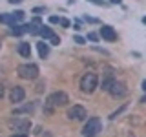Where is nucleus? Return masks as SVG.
<instances>
[{"instance_id":"nucleus-1","label":"nucleus","mask_w":146,"mask_h":137,"mask_svg":"<svg viewBox=\"0 0 146 137\" xmlns=\"http://www.w3.org/2000/svg\"><path fill=\"white\" fill-rule=\"evenodd\" d=\"M97 86H99V77H97V73H93V71H88V73H84L82 75V79H80V90L84 91V93H93L95 90H97Z\"/></svg>"},{"instance_id":"nucleus-2","label":"nucleus","mask_w":146,"mask_h":137,"mask_svg":"<svg viewBox=\"0 0 146 137\" xmlns=\"http://www.w3.org/2000/svg\"><path fill=\"white\" fill-rule=\"evenodd\" d=\"M18 75L26 80H35L38 77V66L33 62H27V64H20L18 66Z\"/></svg>"},{"instance_id":"nucleus-3","label":"nucleus","mask_w":146,"mask_h":137,"mask_svg":"<svg viewBox=\"0 0 146 137\" xmlns=\"http://www.w3.org/2000/svg\"><path fill=\"white\" fill-rule=\"evenodd\" d=\"M100 128H102L100 119L99 117H91V119H88V122L84 124V128H82V137H97Z\"/></svg>"},{"instance_id":"nucleus-4","label":"nucleus","mask_w":146,"mask_h":137,"mask_svg":"<svg viewBox=\"0 0 146 137\" xmlns=\"http://www.w3.org/2000/svg\"><path fill=\"white\" fill-rule=\"evenodd\" d=\"M70 102V97H68V93H64V91H55L48 97V104H51L53 108H58V106H66V104Z\"/></svg>"},{"instance_id":"nucleus-5","label":"nucleus","mask_w":146,"mask_h":137,"mask_svg":"<svg viewBox=\"0 0 146 137\" xmlns=\"http://www.w3.org/2000/svg\"><path fill=\"white\" fill-rule=\"evenodd\" d=\"M9 126H11L17 134H27L29 128H31V122H29V119H20L18 117V119H11V121H9Z\"/></svg>"},{"instance_id":"nucleus-6","label":"nucleus","mask_w":146,"mask_h":137,"mask_svg":"<svg viewBox=\"0 0 146 137\" xmlns=\"http://www.w3.org/2000/svg\"><path fill=\"white\" fill-rule=\"evenodd\" d=\"M86 117H88V112L80 104H75V106L68 110V119H71V121H84Z\"/></svg>"},{"instance_id":"nucleus-7","label":"nucleus","mask_w":146,"mask_h":137,"mask_svg":"<svg viewBox=\"0 0 146 137\" xmlns=\"http://www.w3.org/2000/svg\"><path fill=\"white\" fill-rule=\"evenodd\" d=\"M110 93L113 95L115 99H121V97H124V95L128 93V90H126V86L122 84V82H117V80H113V84L110 86Z\"/></svg>"},{"instance_id":"nucleus-8","label":"nucleus","mask_w":146,"mask_h":137,"mask_svg":"<svg viewBox=\"0 0 146 137\" xmlns=\"http://www.w3.org/2000/svg\"><path fill=\"white\" fill-rule=\"evenodd\" d=\"M24 97H26V91H24L22 86H15V88H11V93H9L11 102L18 104V102H22V100H24Z\"/></svg>"},{"instance_id":"nucleus-9","label":"nucleus","mask_w":146,"mask_h":137,"mask_svg":"<svg viewBox=\"0 0 146 137\" xmlns=\"http://www.w3.org/2000/svg\"><path fill=\"white\" fill-rule=\"evenodd\" d=\"M100 37H102L104 40H108V42H115L117 40V33H115V29H113L111 26H102L100 27Z\"/></svg>"},{"instance_id":"nucleus-10","label":"nucleus","mask_w":146,"mask_h":137,"mask_svg":"<svg viewBox=\"0 0 146 137\" xmlns=\"http://www.w3.org/2000/svg\"><path fill=\"white\" fill-rule=\"evenodd\" d=\"M18 53H20L22 57L29 59L31 57V46L27 44V42H20V44H18Z\"/></svg>"},{"instance_id":"nucleus-11","label":"nucleus","mask_w":146,"mask_h":137,"mask_svg":"<svg viewBox=\"0 0 146 137\" xmlns=\"http://www.w3.org/2000/svg\"><path fill=\"white\" fill-rule=\"evenodd\" d=\"M36 49H38V55L42 59H46L49 55V46L46 44V42H38V44H36Z\"/></svg>"},{"instance_id":"nucleus-12","label":"nucleus","mask_w":146,"mask_h":137,"mask_svg":"<svg viewBox=\"0 0 146 137\" xmlns=\"http://www.w3.org/2000/svg\"><path fill=\"white\" fill-rule=\"evenodd\" d=\"M24 33H27L26 26H18V24L11 26V35H15V37H20V35H24Z\"/></svg>"},{"instance_id":"nucleus-13","label":"nucleus","mask_w":146,"mask_h":137,"mask_svg":"<svg viewBox=\"0 0 146 137\" xmlns=\"http://www.w3.org/2000/svg\"><path fill=\"white\" fill-rule=\"evenodd\" d=\"M38 35L44 37V39H51L53 31H51V27H49V26H42V27H40V31H38Z\"/></svg>"},{"instance_id":"nucleus-14","label":"nucleus","mask_w":146,"mask_h":137,"mask_svg":"<svg viewBox=\"0 0 146 137\" xmlns=\"http://www.w3.org/2000/svg\"><path fill=\"white\" fill-rule=\"evenodd\" d=\"M35 110V104H26V106H20V108H15V113H29Z\"/></svg>"},{"instance_id":"nucleus-15","label":"nucleus","mask_w":146,"mask_h":137,"mask_svg":"<svg viewBox=\"0 0 146 137\" xmlns=\"http://www.w3.org/2000/svg\"><path fill=\"white\" fill-rule=\"evenodd\" d=\"M111 84H113V77H106V79L102 80V90H104V91H108Z\"/></svg>"},{"instance_id":"nucleus-16","label":"nucleus","mask_w":146,"mask_h":137,"mask_svg":"<svg viewBox=\"0 0 146 137\" xmlns=\"http://www.w3.org/2000/svg\"><path fill=\"white\" fill-rule=\"evenodd\" d=\"M13 18H15V22H20L22 18H24V11H15V13H11Z\"/></svg>"},{"instance_id":"nucleus-17","label":"nucleus","mask_w":146,"mask_h":137,"mask_svg":"<svg viewBox=\"0 0 146 137\" xmlns=\"http://www.w3.org/2000/svg\"><path fill=\"white\" fill-rule=\"evenodd\" d=\"M88 2H91V4H95V6H106V2H104V0H88Z\"/></svg>"},{"instance_id":"nucleus-18","label":"nucleus","mask_w":146,"mask_h":137,"mask_svg":"<svg viewBox=\"0 0 146 137\" xmlns=\"http://www.w3.org/2000/svg\"><path fill=\"white\" fill-rule=\"evenodd\" d=\"M73 40H75L77 44H84V42H86V40L82 39V37H79V35H75V37H73Z\"/></svg>"},{"instance_id":"nucleus-19","label":"nucleus","mask_w":146,"mask_h":137,"mask_svg":"<svg viewBox=\"0 0 146 137\" xmlns=\"http://www.w3.org/2000/svg\"><path fill=\"white\" fill-rule=\"evenodd\" d=\"M49 40H51V44H60V39H58L57 35H53V37H51Z\"/></svg>"},{"instance_id":"nucleus-20","label":"nucleus","mask_w":146,"mask_h":137,"mask_svg":"<svg viewBox=\"0 0 146 137\" xmlns=\"http://www.w3.org/2000/svg\"><path fill=\"white\" fill-rule=\"evenodd\" d=\"M88 39H90V40H93V42H97V40H99V37L95 35V33H90V35H88Z\"/></svg>"},{"instance_id":"nucleus-21","label":"nucleus","mask_w":146,"mask_h":137,"mask_svg":"<svg viewBox=\"0 0 146 137\" xmlns=\"http://www.w3.org/2000/svg\"><path fill=\"white\" fill-rule=\"evenodd\" d=\"M49 22H51V24H57V22H60V18L58 17H49Z\"/></svg>"},{"instance_id":"nucleus-22","label":"nucleus","mask_w":146,"mask_h":137,"mask_svg":"<svg viewBox=\"0 0 146 137\" xmlns=\"http://www.w3.org/2000/svg\"><path fill=\"white\" fill-rule=\"evenodd\" d=\"M4 93H6V88H4V84H0V100H2Z\"/></svg>"},{"instance_id":"nucleus-23","label":"nucleus","mask_w":146,"mask_h":137,"mask_svg":"<svg viewBox=\"0 0 146 137\" xmlns=\"http://www.w3.org/2000/svg\"><path fill=\"white\" fill-rule=\"evenodd\" d=\"M11 137H27V135H26V134H13Z\"/></svg>"},{"instance_id":"nucleus-24","label":"nucleus","mask_w":146,"mask_h":137,"mask_svg":"<svg viewBox=\"0 0 146 137\" xmlns=\"http://www.w3.org/2000/svg\"><path fill=\"white\" fill-rule=\"evenodd\" d=\"M60 24H62L64 27H68V26H70V22H68V20H60Z\"/></svg>"},{"instance_id":"nucleus-25","label":"nucleus","mask_w":146,"mask_h":137,"mask_svg":"<svg viewBox=\"0 0 146 137\" xmlns=\"http://www.w3.org/2000/svg\"><path fill=\"white\" fill-rule=\"evenodd\" d=\"M22 0H9V4H20Z\"/></svg>"},{"instance_id":"nucleus-26","label":"nucleus","mask_w":146,"mask_h":137,"mask_svg":"<svg viewBox=\"0 0 146 137\" xmlns=\"http://www.w3.org/2000/svg\"><path fill=\"white\" fill-rule=\"evenodd\" d=\"M111 4H121V0H111Z\"/></svg>"},{"instance_id":"nucleus-27","label":"nucleus","mask_w":146,"mask_h":137,"mask_svg":"<svg viewBox=\"0 0 146 137\" xmlns=\"http://www.w3.org/2000/svg\"><path fill=\"white\" fill-rule=\"evenodd\" d=\"M143 90H144V91H146V80H144V82H143Z\"/></svg>"},{"instance_id":"nucleus-28","label":"nucleus","mask_w":146,"mask_h":137,"mask_svg":"<svg viewBox=\"0 0 146 137\" xmlns=\"http://www.w3.org/2000/svg\"><path fill=\"white\" fill-rule=\"evenodd\" d=\"M141 102H146V95H144V97H143V99H141Z\"/></svg>"},{"instance_id":"nucleus-29","label":"nucleus","mask_w":146,"mask_h":137,"mask_svg":"<svg viewBox=\"0 0 146 137\" xmlns=\"http://www.w3.org/2000/svg\"><path fill=\"white\" fill-rule=\"evenodd\" d=\"M143 24H146V17H143Z\"/></svg>"}]
</instances>
